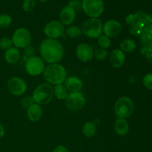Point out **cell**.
<instances>
[{"instance_id":"cell-1","label":"cell","mask_w":152,"mask_h":152,"mask_svg":"<svg viewBox=\"0 0 152 152\" xmlns=\"http://www.w3.org/2000/svg\"><path fill=\"white\" fill-rule=\"evenodd\" d=\"M40 54L45 62L50 64L56 63L64 56V48L59 41L53 39H45L40 44Z\"/></svg>"},{"instance_id":"cell-2","label":"cell","mask_w":152,"mask_h":152,"mask_svg":"<svg viewBox=\"0 0 152 152\" xmlns=\"http://www.w3.org/2000/svg\"><path fill=\"white\" fill-rule=\"evenodd\" d=\"M43 77L49 84L57 86L62 84L66 80L67 72L65 68L59 64H50L45 68Z\"/></svg>"},{"instance_id":"cell-3","label":"cell","mask_w":152,"mask_h":152,"mask_svg":"<svg viewBox=\"0 0 152 152\" xmlns=\"http://www.w3.org/2000/svg\"><path fill=\"white\" fill-rule=\"evenodd\" d=\"M34 102L38 105L48 104L53 97V88L49 83H43L36 88L33 94Z\"/></svg>"},{"instance_id":"cell-4","label":"cell","mask_w":152,"mask_h":152,"mask_svg":"<svg viewBox=\"0 0 152 152\" xmlns=\"http://www.w3.org/2000/svg\"><path fill=\"white\" fill-rule=\"evenodd\" d=\"M82 32L86 37L91 39L98 38L102 32V21L98 18H91L83 25Z\"/></svg>"},{"instance_id":"cell-5","label":"cell","mask_w":152,"mask_h":152,"mask_svg":"<svg viewBox=\"0 0 152 152\" xmlns=\"http://www.w3.org/2000/svg\"><path fill=\"white\" fill-rule=\"evenodd\" d=\"M134 104L132 99L127 96L120 97L114 105L115 114L120 119L128 118L132 114Z\"/></svg>"},{"instance_id":"cell-6","label":"cell","mask_w":152,"mask_h":152,"mask_svg":"<svg viewBox=\"0 0 152 152\" xmlns=\"http://www.w3.org/2000/svg\"><path fill=\"white\" fill-rule=\"evenodd\" d=\"M82 8L91 18H97L103 13L105 5L102 0H83Z\"/></svg>"},{"instance_id":"cell-7","label":"cell","mask_w":152,"mask_h":152,"mask_svg":"<svg viewBox=\"0 0 152 152\" xmlns=\"http://www.w3.org/2000/svg\"><path fill=\"white\" fill-rule=\"evenodd\" d=\"M11 40L16 48H25L31 42V33L27 28H19L13 34Z\"/></svg>"},{"instance_id":"cell-8","label":"cell","mask_w":152,"mask_h":152,"mask_svg":"<svg viewBox=\"0 0 152 152\" xmlns=\"http://www.w3.org/2000/svg\"><path fill=\"white\" fill-rule=\"evenodd\" d=\"M86 99L82 92H71L65 99V104L71 111H80L86 105Z\"/></svg>"},{"instance_id":"cell-9","label":"cell","mask_w":152,"mask_h":152,"mask_svg":"<svg viewBox=\"0 0 152 152\" xmlns=\"http://www.w3.org/2000/svg\"><path fill=\"white\" fill-rule=\"evenodd\" d=\"M45 62L39 56H31L25 63V70L31 76H39L44 72Z\"/></svg>"},{"instance_id":"cell-10","label":"cell","mask_w":152,"mask_h":152,"mask_svg":"<svg viewBox=\"0 0 152 152\" xmlns=\"http://www.w3.org/2000/svg\"><path fill=\"white\" fill-rule=\"evenodd\" d=\"M7 89L14 96H22L27 90V84L25 80L19 77H12L7 82Z\"/></svg>"},{"instance_id":"cell-11","label":"cell","mask_w":152,"mask_h":152,"mask_svg":"<svg viewBox=\"0 0 152 152\" xmlns=\"http://www.w3.org/2000/svg\"><path fill=\"white\" fill-rule=\"evenodd\" d=\"M65 31L64 25L59 21H51L45 25L44 33L49 39H56L62 37Z\"/></svg>"},{"instance_id":"cell-12","label":"cell","mask_w":152,"mask_h":152,"mask_svg":"<svg viewBox=\"0 0 152 152\" xmlns=\"http://www.w3.org/2000/svg\"><path fill=\"white\" fill-rule=\"evenodd\" d=\"M122 31V25L117 21L108 20L102 25V31L105 35L109 38H114L117 37Z\"/></svg>"},{"instance_id":"cell-13","label":"cell","mask_w":152,"mask_h":152,"mask_svg":"<svg viewBox=\"0 0 152 152\" xmlns=\"http://www.w3.org/2000/svg\"><path fill=\"white\" fill-rule=\"evenodd\" d=\"M76 54L79 60L81 62H86L90 61L94 56L93 48L86 43L80 44L76 50Z\"/></svg>"},{"instance_id":"cell-14","label":"cell","mask_w":152,"mask_h":152,"mask_svg":"<svg viewBox=\"0 0 152 152\" xmlns=\"http://www.w3.org/2000/svg\"><path fill=\"white\" fill-rule=\"evenodd\" d=\"M76 18V11L69 5L64 7L60 12L59 19L63 25H69L74 22Z\"/></svg>"},{"instance_id":"cell-15","label":"cell","mask_w":152,"mask_h":152,"mask_svg":"<svg viewBox=\"0 0 152 152\" xmlns=\"http://www.w3.org/2000/svg\"><path fill=\"white\" fill-rule=\"evenodd\" d=\"M126 60V55L120 49H114L110 53L109 62L114 68H120L124 64Z\"/></svg>"},{"instance_id":"cell-16","label":"cell","mask_w":152,"mask_h":152,"mask_svg":"<svg viewBox=\"0 0 152 152\" xmlns=\"http://www.w3.org/2000/svg\"><path fill=\"white\" fill-rule=\"evenodd\" d=\"M65 86L68 91L78 92L80 91L83 86V83L80 78L76 77H69L65 80Z\"/></svg>"},{"instance_id":"cell-17","label":"cell","mask_w":152,"mask_h":152,"mask_svg":"<svg viewBox=\"0 0 152 152\" xmlns=\"http://www.w3.org/2000/svg\"><path fill=\"white\" fill-rule=\"evenodd\" d=\"M42 115L41 106L37 103L33 104L27 109V117L31 122H38Z\"/></svg>"},{"instance_id":"cell-18","label":"cell","mask_w":152,"mask_h":152,"mask_svg":"<svg viewBox=\"0 0 152 152\" xmlns=\"http://www.w3.org/2000/svg\"><path fill=\"white\" fill-rule=\"evenodd\" d=\"M114 130L119 136H125L129 130V125L125 119H118L114 123Z\"/></svg>"},{"instance_id":"cell-19","label":"cell","mask_w":152,"mask_h":152,"mask_svg":"<svg viewBox=\"0 0 152 152\" xmlns=\"http://www.w3.org/2000/svg\"><path fill=\"white\" fill-rule=\"evenodd\" d=\"M20 58V52L16 48H10L8 50H5L4 53V59L9 64H14L18 62Z\"/></svg>"},{"instance_id":"cell-20","label":"cell","mask_w":152,"mask_h":152,"mask_svg":"<svg viewBox=\"0 0 152 152\" xmlns=\"http://www.w3.org/2000/svg\"><path fill=\"white\" fill-rule=\"evenodd\" d=\"M136 43L133 39H126L123 40L120 45V50L126 53H132L136 49Z\"/></svg>"},{"instance_id":"cell-21","label":"cell","mask_w":152,"mask_h":152,"mask_svg":"<svg viewBox=\"0 0 152 152\" xmlns=\"http://www.w3.org/2000/svg\"><path fill=\"white\" fill-rule=\"evenodd\" d=\"M53 95L58 99H65L68 95V91L64 85H57L53 88Z\"/></svg>"},{"instance_id":"cell-22","label":"cell","mask_w":152,"mask_h":152,"mask_svg":"<svg viewBox=\"0 0 152 152\" xmlns=\"http://www.w3.org/2000/svg\"><path fill=\"white\" fill-rule=\"evenodd\" d=\"M96 126L92 122H87L83 126V133L87 137H92L96 134Z\"/></svg>"},{"instance_id":"cell-23","label":"cell","mask_w":152,"mask_h":152,"mask_svg":"<svg viewBox=\"0 0 152 152\" xmlns=\"http://www.w3.org/2000/svg\"><path fill=\"white\" fill-rule=\"evenodd\" d=\"M82 30L78 26H71L67 28L66 34L68 37L72 39H77L80 37L82 34Z\"/></svg>"},{"instance_id":"cell-24","label":"cell","mask_w":152,"mask_h":152,"mask_svg":"<svg viewBox=\"0 0 152 152\" xmlns=\"http://www.w3.org/2000/svg\"><path fill=\"white\" fill-rule=\"evenodd\" d=\"M12 18L8 14L0 15V28H7L11 25Z\"/></svg>"},{"instance_id":"cell-25","label":"cell","mask_w":152,"mask_h":152,"mask_svg":"<svg viewBox=\"0 0 152 152\" xmlns=\"http://www.w3.org/2000/svg\"><path fill=\"white\" fill-rule=\"evenodd\" d=\"M98 44L100 46L101 48L107 49L109 48L111 45V41L109 37H106L105 35H101L98 37Z\"/></svg>"},{"instance_id":"cell-26","label":"cell","mask_w":152,"mask_h":152,"mask_svg":"<svg viewBox=\"0 0 152 152\" xmlns=\"http://www.w3.org/2000/svg\"><path fill=\"white\" fill-rule=\"evenodd\" d=\"M13 43H12V40L8 37H3L0 39V48L1 50H7L12 48Z\"/></svg>"},{"instance_id":"cell-27","label":"cell","mask_w":152,"mask_h":152,"mask_svg":"<svg viewBox=\"0 0 152 152\" xmlns=\"http://www.w3.org/2000/svg\"><path fill=\"white\" fill-rule=\"evenodd\" d=\"M36 6V0H24L22 8L25 12L32 11Z\"/></svg>"},{"instance_id":"cell-28","label":"cell","mask_w":152,"mask_h":152,"mask_svg":"<svg viewBox=\"0 0 152 152\" xmlns=\"http://www.w3.org/2000/svg\"><path fill=\"white\" fill-rule=\"evenodd\" d=\"M108 56V52L105 49L98 48L94 52V57L97 60H104Z\"/></svg>"},{"instance_id":"cell-29","label":"cell","mask_w":152,"mask_h":152,"mask_svg":"<svg viewBox=\"0 0 152 152\" xmlns=\"http://www.w3.org/2000/svg\"><path fill=\"white\" fill-rule=\"evenodd\" d=\"M34 104V99H33V96H26V97H24L23 99L21 100V105L23 108H26L28 109L30 106Z\"/></svg>"},{"instance_id":"cell-30","label":"cell","mask_w":152,"mask_h":152,"mask_svg":"<svg viewBox=\"0 0 152 152\" xmlns=\"http://www.w3.org/2000/svg\"><path fill=\"white\" fill-rule=\"evenodd\" d=\"M142 83H143L144 86L146 88L152 90V74H148L143 77L142 80Z\"/></svg>"},{"instance_id":"cell-31","label":"cell","mask_w":152,"mask_h":152,"mask_svg":"<svg viewBox=\"0 0 152 152\" xmlns=\"http://www.w3.org/2000/svg\"><path fill=\"white\" fill-rule=\"evenodd\" d=\"M69 6L74 9L76 11V10H80V7H82V2H80L79 0H73V1H70Z\"/></svg>"},{"instance_id":"cell-32","label":"cell","mask_w":152,"mask_h":152,"mask_svg":"<svg viewBox=\"0 0 152 152\" xmlns=\"http://www.w3.org/2000/svg\"><path fill=\"white\" fill-rule=\"evenodd\" d=\"M53 152H69L68 148L65 147L64 145H58L54 148Z\"/></svg>"},{"instance_id":"cell-33","label":"cell","mask_w":152,"mask_h":152,"mask_svg":"<svg viewBox=\"0 0 152 152\" xmlns=\"http://www.w3.org/2000/svg\"><path fill=\"white\" fill-rule=\"evenodd\" d=\"M5 134V130H4V128L2 125L0 123V139L2 138L3 137Z\"/></svg>"},{"instance_id":"cell-34","label":"cell","mask_w":152,"mask_h":152,"mask_svg":"<svg viewBox=\"0 0 152 152\" xmlns=\"http://www.w3.org/2000/svg\"><path fill=\"white\" fill-rule=\"evenodd\" d=\"M39 1H42V2H45V1H48V0H39Z\"/></svg>"}]
</instances>
